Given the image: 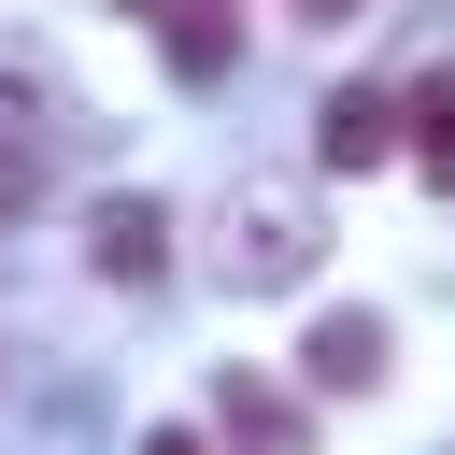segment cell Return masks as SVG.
<instances>
[{
  "instance_id": "cell-8",
  "label": "cell",
  "mask_w": 455,
  "mask_h": 455,
  "mask_svg": "<svg viewBox=\"0 0 455 455\" xmlns=\"http://www.w3.org/2000/svg\"><path fill=\"white\" fill-rule=\"evenodd\" d=\"M28 199H43V171H28V156H14V142H0V228H14V213H28Z\"/></svg>"
},
{
  "instance_id": "cell-2",
  "label": "cell",
  "mask_w": 455,
  "mask_h": 455,
  "mask_svg": "<svg viewBox=\"0 0 455 455\" xmlns=\"http://www.w3.org/2000/svg\"><path fill=\"white\" fill-rule=\"evenodd\" d=\"M313 156H327V171H384V156H398V100H384V85L313 100Z\"/></svg>"
},
{
  "instance_id": "cell-3",
  "label": "cell",
  "mask_w": 455,
  "mask_h": 455,
  "mask_svg": "<svg viewBox=\"0 0 455 455\" xmlns=\"http://www.w3.org/2000/svg\"><path fill=\"white\" fill-rule=\"evenodd\" d=\"M85 256H100V284H156V270H171V213H156V199H100Z\"/></svg>"
},
{
  "instance_id": "cell-5",
  "label": "cell",
  "mask_w": 455,
  "mask_h": 455,
  "mask_svg": "<svg viewBox=\"0 0 455 455\" xmlns=\"http://www.w3.org/2000/svg\"><path fill=\"white\" fill-rule=\"evenodd\" d=\"M313 384H327V398H370V384H384V327H370V313H327V327H313Z\"/></svg>"
},
{
  "instance_id": "cell-7",
  "label": "cell",
  "mask_w": 455,
  "mask_h": 455,
  "mask_svg": "<svg viewBox=\"0 0 455 455\" xmlns=\"http://www.w3.org/2000/svg\"><path fill=\"white\" fill-rule=\"evenodd\" d=\"M171 71L213 85V71H228V28H213V14H171Z\"/></svg>"
},
{
  "instance_id": "cell-9",
  "label": "cell",
  "mask_w": 455,
  "mask_h": 455,
  "mask_svg": "<svg viewBox=\"0 0 455 455\" xmlns=\"http://www.w3.org/2000/svg\"><path fill=\"white\" fill-rule=\"evenodd\" d=\"M142 455H213V441L199 427H142Z\"/></svg>"
},
{
  "instance_id": "cell-11",
  "label": "cell",
  "mask_w": 455,
  "mask_h": 455,
  "mask_svg": "<svg viewBox=\"0 0 455 455\" xmlns=\"http://www.w3.org/2000/svg\"><path fill=\"white\" fill-rule=\"evenodd\" d=\"M313 14H355V0H313Z\"/></svg>"
},
{
  "instance_id": "cell-6",
  "label": "cell",
  "mask_w": 455,
  "mask_h": 455,
  "mask_svg": "<svg viewBox=\"0 0 455 455\" xmlns=\"http://www.w3.org/2000/svg\"><path fill=\"white\" fill-rule=\"evenodd\" d=\"M398 156H427V171L455 185V71H427V85L398 100Z\"/></svg>"
},
{
  "instance_id": "cell-1",
  "label": "cell",
  "mask_w": 455,
  "mask_h": 455,
  "mask_svg": "<svg viewBox=\"0 0 455 455\" xmlns=\"http://www.w3.org/2000/svg\"><path fill=\"white\" fill-rule=\"evenodd\" d=\"M313 256H327V228H313V199L299 185H242V213H228V284H313Z\"/></svg>"
},
{
  "instance_id": "cell-10",
  "label": "cell",
  "mask_w": 455,
  "mask_h": 455,
  "mask_svg": "<svg viewBox=\"0 0 455 455\" xmlns=\"http://www.w3.org/2000/svg\"><path fill=\"white\" fill-rule=\"evenodd\" d=\"M128 14H185V0H128Z\"/></svg>"
},
{
  "instance_id": "cell-4",
  "label": "cell",
  "mask_w": 455,
  "mask_h": 455,
  "mask_svg": "<svg viewBox=\"0 0 455 455\" xmlns=\"http://www.w3.org/2000/svg\"><path fill=\"white\" fill-rule=\"evenodd\" d=\"M213 412H228V441H242V455H313L299 398H284V384H256V370H228V384H213Z\"/></svg>"
}]
</instances>
